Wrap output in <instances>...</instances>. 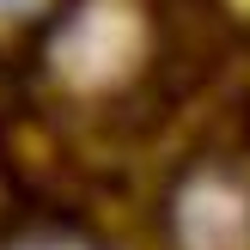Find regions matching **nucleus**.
I'll use <instances>...</instances> for the list:
<instances>
[{
    "instance_id": "f257e3e1",
    "label": "nucleus",
    "mask_w": 250,
    "mask_h": 250,
    "mask_svg": "<svg viewBox=\"0 0 250 250\" xmlns=\"http://www.w3.org/2000/svg\"><path fill=\"white\" fill-rule=\"evenodd\" d=\"M0 6H24V0H0Z\"/></svg>"
}]
</instances>
